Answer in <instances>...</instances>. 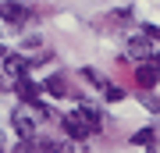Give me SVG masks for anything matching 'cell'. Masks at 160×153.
<instances>
[{
    "label": "cell",
    "instance_id": "cell-9",
    "mask_svg": "<svg viewBox=\"0 0 160 153\" xmlns=\"http://www.w3.org/2000/svg\"><path fill=\"white\" fill-rule=\"evenodd\" d=\"M43 89L50 93V96H57V100H61V96H68V82H64L61 75H50V79H46V85H43Z\"/></svg>",
    "mask_w": 160,
    "mask_h": 153
},
{
    "label": "cell",
    "instance_id": "cell-1",
    "mask_svg": "<svg viewBox=\"0 0 160 153\" xmlns=\"http://www.w3.org/2000/svg\"><path fill=\"white\" fill-rule=\"evenodd\" d=\"M32 118H46V110L32 103V107H22V110L14 114V128L22 132V135H29V139H32V132H36V121Z\"/></svg>",
    "mask_w": 160,
    "mask_h": 153
},
{
    "label": "cell",
    "instance_id": "cell-7",
    "mask_svg": "<svg viewBox=\"0 0 160 153\" xmlns=\"http://www.w3.org/2000/svg\"><path fill=\"white\" fill-rule=\"evenodd\" d=\"M61 125H64V132H68L71 139H89V128L78 121V114H68V118H61Z\"/></svg>",
    "mask_w": 160,
    "mask_h": 153
},
{
    "label": "cell",
    "instance_id": "cell-8",
    "mask_svg": "<svg viewBox=\"0 0 160 153\" xmlns=\"http://www.w3.org/2000/svg\"><path fill=\"white\" fill-rule=\"evenodd\" d=\"M128 54L132 57H149V54H153V43H149L146 36H132V39H128Z\"/></svg>",
    "mask_w": 160,
    "mask_h": 153
},
{
    "label": "cell",
    "instance_id": "cell-2",
    "mask_svg": "<svg viewBox=\"0 0 160 153\" xmlns=\"http://www.w3.org/2000/svg\"><path fill=\"white\" fill-rule=\"evenodd\" d=\"M75 114H78V121L89 128V135H96V132L103 128V114H100L96 107H92V103H82V107L75 110Z\"/></svg>",
    "mask_w": 160,
    "mask_h": 153
},
{
    "label": "cell",
    "instance_id": "cell-11",
    "mask_svg": "<svg viewBox=\"0 0 160 153\" xmlns=\"http://www.w3.org/2000/svg\"><path fill=\"white\" fill-rule=\"evenodd\" d=\"M132 142H135V146H153V128L135 132V135H132Z\"/></svg>",
    "mask_w": 160,
    "mask_h": 153
},
{
    "label": "cell",
    "instance_id": "cell-3",
    "mask_svg": "<svg viewBox=\"0 0 160 153\" xmlns=\"http://www.w3.org/2000/svg\"><path fill=\"white\" fill-rule=\"evenodd\" d=\"M0 68H4L7 75H14V79H25V71H29L32 64L25 61L22 54H4V61H0Z\"/></svg>",
    "mask_w": 160,
    "mask_h": 153
},
{
    "label": "cell",
    "instance_id": "cell-5",
    "mask_svg": "<svg viewBox=\"0 0 160 153\" xmlns=\"http://www.w3.org/2000/svg\"><path fill=\"white\" fill-rule=\"evenodd\" d=\"M135 82L142 85V89H153L160 82V64H139L135 68Z\"/></svg>",
    "mask_w": 160,
    "mask_h": 153
},
{
    "label": "cell",
    "instance_id": "cell-10",
    "mask_svg": "<svg viewBox=\"0 0 160 153\" xmlns=\"http://www.w3.org/2000/svg\"><path fill=\"white\" fill-rule=\"evenodd\" d=\"M100 93H103V100H110V103H118L121 96H125V89H121V85H110V82H103Z\"/></svg>",
    "mask_w": 160,
    "mask_h": 153
},
{
    "label": "cell",
    "instance_id": "cell-14",
    "mask_svg": "<svg viewBox=\"0 0 160 153\" xmlns=\"http://www.w3.org/2000/svg\"><path fill=\"white\" fill-rule=\"evenodd\" d=\"M0 61H4V50H0Z\"/></svg>",
    "mask_w": 160,
    "mask_h": 153
},
{
    "label": "cell",
    "instance_id": "cell-13",
    "mask_svg": "<svg viewBox=\"0 0 160 153\" xmlns=\"http://www.w3.org/2000/svg\"><path fill=\"white\" fill-rule=\"evenodd\" d=\"M53 153H71V146L68 142H53Z\"/></svg>",
    "mask_w": 160,
    "mask_h": 153
},
{
    "label": "cell",
    "instance_id": "cell-4",
    "mask_svg": "<svg viewBox=\"0 0 160 153\" xmlns=\"http://www.w3.org/2000/svg\"><path fill=\"white\" fill-rule=\"evenodd\" d=\"M0 18L11 25H22L25 18H29V7L25 4H14V0H7V4H0Z\"/></svg>",
    "mask_w": 160,
    "mask_h": 153
},
{
    "label": "cell",
    "instance_id": "cell-6",
    "mask_svg": "<svg viewBox=\"0 0 160 153\" xmlns=\"http://www.w3.org/2000/svg\"><path fill=\"white\" fill-rule=\"evenodd\" d=\"M39 93H43V89H39V85H36L32 79H29V75H25V79H18V96L29 103V107H32L36 100H39Z\"/></svg>",
    "mask_w": 160,
    "mask_h": 153
},
{
    "label": "cell",
    "instance_id": "cell-12",
    "mask_svg": "<svg viewBox=\"0 0 160 153\" xmlns=\"http://www.w3.org/2000/svg\"><path fill=\"white\" fill-rule=\"evenodd\" d=\"M142 103H146L153 114H160V96H149V93H142Z\"/></svg>",
    "mask_w": 160,
    "mask_h": 153
}]
</instances>
